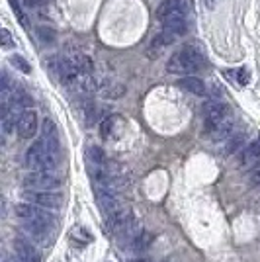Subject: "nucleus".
I'll list each match as a JSON object with an SVG mask.
<instances>
[{"mask_svg":"<svg viewBox=\"0 0 260 262\" xmlns=\"http://www.w3.org/2000/svg\"><path fill=\"white\" fill-rule=\"evenodd\" d=\"M206 65V59H204V55L200 53L196 47L192 45H184L180 51H176V53L168 59V63H166V71L168 73H174V75H194L198 73L200 69H204Z\"/></svg>","mask_w":260,"mask_h":262,"instance_id":"2","label":"nucleus"},{"mask_svg":"<svg viewBox=\"0 0 260 262\" xmlns=\"http://www.w3.org/2000/svg\"><path fill=\"white\" fill-rule=\"evenodd\" d=\"M14 252H16V262H41L39 251L26 239L14 241Z\"/></svg>","mask_w":260,"mask_h":262,"instance_id":"8","label":"nucleus"},{"mask_svg":"<svg viewBox=\"0 0 260 262\" xmlns=\"http://www.w3.org/2000/svg\"><path fill=\"white\" fill-rule=\"evenodd\" d=\"M225 75L227 77H233V80H237L239 84H249V78H250V75H249V71L245 69V67H241V69H235V71H225Z\"/></svg>","mask_w":260,"mask_h":262,"instance_id":"16","label":"nucleus"},{"mask_svg":"<svg viewBox=\"0 0 260 262\" xmlns=\"http://www.w3.org/2000/svg\"><path fill=\"white\" fill-rule=\"evenodd\" d=\"M178 86L186 90V92H190V94H196V96H204L206 94V84L194 75H186L184 78H180Z\"/></svg>","mask_w":260,"mask_h":262,"instance_id":"10","label":"nucleus"},{"mask_svg":"<svg viewBox=\"0 0 260 262\" xmlns=\"http://www.w3.org/2000/svg\"><path fill=\"white\" fill-rule=\"evenodd\" d=\"M26 202H32L35 206H41L47 209H57L63 206V196L55 190H26L22 194Z\"/></svg>","mask_w":260,"mask_h":262,"instance_id":"5","label":"nucleus"},{"mask_svg":"<svg viewBox=\"0 0 260 262\" xmlns=\"http://www.w3.org/2000/svg\"><path fill=\"white\" fill-rule=\"evenodd\" d=\"M61 159L59 131L51 120L41 125V137L33 143L26 153V164L33 170H55Z\"/></svg>","mask_w":260,"mask_h":262,"instance_id":"1","label":"nucleus"},{"mask_svg":"<svg viewBox=\"0 0 260 262\" xmlns=\"http://www.w3.org/2000/svg\"><path fill=\"white\" fill-rule=\"evenodd\" d=\"M88 163L106 164L108 161H106V155H104V151H102L100 147H90V149H88Z\"/></svg>","mask_w":260,"mask_h":262,"instance_id":"18","label":"nucleus"},{"mask_svg":"<svg viewBox=\"0 0 260 262\" xmlns=\"http://www.w3.org/2000/svg\"><path fill=\"white\" fill-rule=\"evenodd\" d=\"M41 2H44V0H26L28 6H37V4H41Z\"/></svg>","mask_w":260,"mask_h":262,"instance_id":"25","label":"nucleus"},{"mask_svg":"<svg viewBox=\"0 0 260 262\" xmlns=\"http://www.w3.org/2000/svg\"><path fill=\"white\" fill-rule=\"evenodd\" d=\"M16 127H18V135L22 139H32L37 133V114L33 110H24Z\"/></svg>","mask_w":260,"mask_h":262,"instance_id":"7","label":"nucleus"},{"mask_svg":"<svg viewBox=\"0 0 260 262\" xmlns=\"http://www.w3.org/2000/svg\"><path fill=\"white\" fill-rule=\"evenodd\" d=\"M37 35H39V39H41L44 43H53L55 41V32L51 28H45V26L37 28Z\"/></svg>","mask_w":260,"mask_h":262,"instance_id":"21","label":"nucleus"},{"mask_svg":"<svg viewBox=\"0 0 260 262\" xmlns=\"http://www.w3.org/2000/svg\"><path fill=\"white\" fill-rule=\"evenodd\" d=\"M10 63L16 67V69H20L22 73H30V71H32V67L28 65V61H26L24 57H20V55H14L10 59Z\"/></svg>","mask_w":260,"mask_h":262,"instance_id":"22","label":"nucleus"},{"mask_svg":"<svg viewBox=\"0 0 260 262\" xmlns=\"http://www.w3.org/2000/svg\"><path fill=\"white\" fill-rule=\"evenodd\" d=\"M231 133H233V121H231V118L229 120H225L217 129H213L209 135L215 139V141H221V139H227V137H231Z\"/></svg>","mask_w":260,"mask_h":262,"instance_id":"15","label":"nucleus"},{"mask_svg":"<svg viewBox=\"0 0 260 262\" xmlns=\"http://www.w3.org/2000/svg\"><path fill=\"white\" fill-rule=\"evenodd\" d=\"M225 120H229V108L221 102H207L204 106V121H206V131L211 133L213 129H217Z\"/></svg>","mask_w":260,"mask_h":262,"instance_id":"6","label":"nucleus"},{"mask_svg":"<svg viewBox=\"0 0 260 262\" xmlns=\"http://www.w3.org/2000/svg\"><path fill=\"white\" fill-rule=\"evenodd\" d=\"M249 178H250V182H252L254 186H260V163H256L252 168H250Z\"/></svg>","mask_w":260,"mask_h":262,"instance_id":"23","label":"nucleus"},{"mask_svg":"<svg viewBox=\"0 0 260 262\" xmlns=\"http://www.w3.org/2000/svg\"><path fill=\"white\" fill-rule=\"evenodd\" d=\"M180 10H184L182 0H163V2L159 4V8H157V18L163 22L166 16H170V14L180 12Z\"/></svg>","mask_w":260,"mask_h":262,"instance_id":"11","label":"nucleus"},{"mask_svg":"<svg viewBox=\"0 0 260 262\" xmlns=\"http://www.w3.org/2000/svg\"><path fill=\"white\" fill-rule=\"evenodd\" d=\"M176 41V35L174 33H168V32H161L157 37H153L151 41V55H155V51H157V55L163 51L164 47H170V45Z\"/></svg>","mask_w":260,"mask_h":262,"instance_id":"12","label":"nucleus"},{"mask_svg":"<svg viewBox=\"0 0 260 262\" xmlns=\"http://www.w3.org/2000/svg\"><path fill=\"white\" fill-rule=\"evenodd\" d=\"M204 2H206V6H207V8H213V6H215V2H217V0H204Z\"/></svg>","mask_w":260,"mask_h":262,"instance_id":"26","label":"nucleus"},{"mask_svg":"<svg viewBox=\"0 0 260 262\" xmlns=\"http://www.w3.org/2000/svg\"><path fill=\"white\" fill-rule=\"evenodd\" d=\"M12 6V10L16 14V18H18V22L22 24V26H28V20H26V14L22 10V4H20V0H8Z\"/></svg>","mask_w":260,"mask_h":262,"instance_id":"20","label":"nucleus"},{"mask_svg":"<svg viewBox=\"0 0 260 262\" xmlns=\"http://www.w3.org/2000/svg\"><path fill=\"white\" fill-rule=\"evenodd\" d=\"M73 63H75V67L78 69V73H80V75H92V71H94V63H92V59L84 53L73 55Z\"/></svg>","mask_w":260,"mask_h":262,"instance_id":"13","label":"nucleus"},{"mask_svg":"<svg viewBox=\"0 0 260 262\" xmlns=\"http://www.w3.org/2000/svg\"><path fill=\"white\" fill-rule=\"evenodd\" d=\"M119 121V118L116 116H112V118H106V120L102 121V125H100V133H102V137L104 139H110L112 137V133H114V125Z\"/></svg>","mask_w":260,"mask_h":262,"instance_id":"17","label":"nucleus"},{"mask_svg":"<svg viewBox=\"0 0 260 262\" xmlns=\"http://www.w3.org/2000/svg\"><path fill=\"white\" fill-rule=\"evenodd\" d=\"M241 147H247L245 145V135H237V137H231L227 143V149H225V153L227 155H233L237 153Z\"/></svg>","mask_w":260,"mask_h":262,"instance_id":"19","label":"nucleus"},{"mask_svg":"<svg viewBox=\"0 0 260 262\" xmlns=\"http://www.w3.org/2000/svg\"><path fill=\"white\" fill-rule=\"evenodd\" d=\"M61 184L63 180L53 170H33L24 178L26 190H57Z\"/></svg>","mask_w":260,"mask_h":262,"instance_id":"4","label":"nucleus"},{"mask_svg":"<svg viewBox=\"0 0 260 262\" xmlns=\"http://www.w3.org/2000/svg\"><path fill=\"white\" fill-rule=\"evenodd\" d=\"M41 206H35L32 202H24V204H18L14 208V213L16 217L22 219V221H28V223H35L44 229H53L55 223H57V217L53 213L45 211V209H39Z\"/></svg>","mask_w":260,"mask_h":262,"instance_id":"3","label":"nucleus"},{"mask_svg":"<svg viewBox=\"0 0 260 262\" xmlns=\"http://www.w3.org/2000/svg\"><path fill=\"white\" fill-rule=\"evenodd\" d=\"M0 37H2V47H4V49L14 47V41H12V35L8 30H2V32H0Z\"/></svg>","mask_w":260,"mask_h":262,"instance_id":"24","label":"nucleus"},{"mask_svg":"<svg viewBox=\"0 0 260 262\" xmlns=\"http://www.w3.org/2000/svg\"><path fill=\"white\" fill-rule=\"evenodd\" d=\"M241 161H243L245 164L260 161V141L247 145V147H245V151H243V155H241Z\"/></svg>","mask_w":260,"mask_h":262,"instance_id":"14","label":"nucleus"},{"mask_svg":"<svg viewBox=\"0 0 260 262\" xmlns=\"http://www.w3.org/2000/svg\"><path fill=\"white\" fill-rule=\"evenodd\" d=\"M163 30L168 33H174L176 37L184 35L186 30H188L186 18H184V10L174 12V14H170V16H166V18L163 20Z\"/></svg>","mask_w":260,"mask_h":262,"instance_id":"9","label":"nucleus"}]
</instances>
